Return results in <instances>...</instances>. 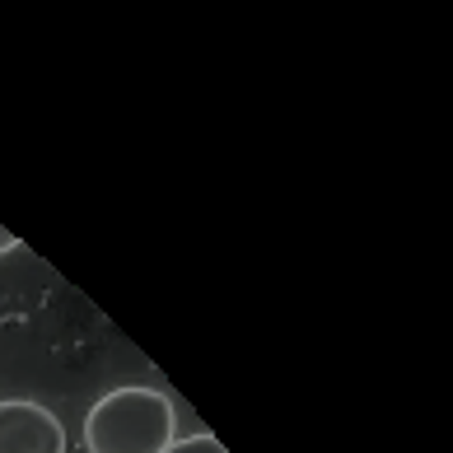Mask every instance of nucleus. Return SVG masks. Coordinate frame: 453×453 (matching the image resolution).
<instances>
[{
	"instance_id": "3",
	"label": "nucleus",
	"mask_w": 453,
	"mask_h": 453,
	"mask_svg": "<svg viewBox=\"0 0 453 453\" xmlns=\"http://www.w3.org/2000/svg\"><path fill=\"white\" fill-rule=\"evenodd\" d=\"M164 453H229L215 434H188V440H173Z\"/></svg>"
},
{
	"instance_id": "2",
	"label": "nucleus",
	"mask_w": 453,
	"mask_h": 453,
	"mask_svg": "<svg viewBox=\"0 0 453 453\" xmlns=\"http://www.w3.org/2000/svg\"><path fill=\"white\" fill-rule=\"evenodd\" d=\"M0 453H65V426L42 402H0Z\"/></svg>"
},
{
	"instance_id": "1",
	"label": "nucleus",
	"mask_w": 453,
	"mask_h": 453,
	"mask_svg": "<svg viewBox=\"0 0 453 453\" xmlns=\"http://www.w3.org/2000/svg\"><path fill=\"white\" fill-rule=\"evenodd\" d=\"M173 440H178L173 402L159 388H145V383L104 393L85 416L89 453H164Z\"/></svg>"
},
{
	"instance_id": "4",
	"label": "nucleus",
	"mask_w": 453,
	"mask_h": 453,
	"mask_svg": "<svg viewBox=\"0 0 453 453\" xmlns=\"http://www.w3.org/2000/svg\"><path fill=\"white\" fill-rule=\"evenodd\" d=\"M14 248H19V239H14L10 229H0V257H5V253H14Z\"/></svg>"
}]
</instances>
